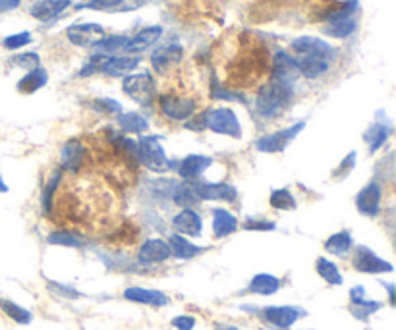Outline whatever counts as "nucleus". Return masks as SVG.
Here are the masks:
<instances>
[{"mask_svg":"<svg viewBox=\"0 0 396 330\" xmlns=\"http://www.w3.org/2000/svg\"><path fill=\"white\" fill-rule=\"evenodd\" d=\"M91 108H93L95 113H101V114H120L122 105L116 101V99L97 97L91 101Z\"/></svg>","mask_w":396,"mask_h":330,"instance_id":"ea45409f","label":"nucleus"},{"mask_svg":"<svg viewBox=\"0 0 396 330\" xmlns=\"http://www.w3.org/2000/svg\"><path fill=\"white\" fill-rule=\"evenodd\" d=\"M296 62H298V70L299 76H304L307 80H317L325 73L331 70V60L321 57H296Z\"/></svg>","mask_w":396,"mask_h":330,"instance_id":"b1692460","label":"nucleus"},{"mask_svg":"<svg viewBox=\"0 0 396 330\" xmlns=\"http://www.w3.org/2000/svg\"><path fill=\"white\" fill-rule=\"evenodd\" d=\"M49 81V73L45 68H35V70H29L25 73L22 80L17 81V91L24 93V95H31L35 91H39L41 87H45Z\"/></svg>","mask_w":396,"mask_h":330,"instance_id":"bb28decb","label":"nucleus"},{"mask_svg":"<svg viewBox=\"0 0 396 330\" xmlns=\"http://www.w3.org/2000/svg\"><path fill=\"white\" fill-rule=\"evenodd\" d=\"M238 230V218L227 209H213V232L217 238H227Z\"/></svg>","mask_w":396,"mask_h":330,"instance_id":"a878e982","label":"nucleus"},{"mask_svg":"<svg viewBox=\"0 0 396 330\" xmlns=\"http://www.w3.org/2000/svg\"><path fill=\"white\" fill-rule=\"evenodd\" d=\"M281 288V280L273 276V274H255L250 282L248 290L251 294H259V296H273L275 292Z\"/></svg>","mask_w":396,"mask_h":330,"instance_id":"c756f323","label":"nucleus"},{"mask_svg":"<svg viewBox=\"0 0 396 330\" xmlns=\"http://www.w3.org/2000/svg\"><path fill=\"white\" fill-rule=\"evenodd\" d=\"M31 43V33L29 31H22V33H14V35H8L6 39L2 41V45L8 50H17L29 45Z\"/></svg>","mask_w":396,"mask_h":330,"instance_id":"c03bdc74","label":"nucleus"},{"mask_svg":"<svg viewBox=\"0 0 396 330\" xmlns=\"http://www.w3.org/2000/svg\"><path fill=\"white\" fill-rule=\"evenodd\" d=\"M22 4V0H0V12H12Z\"/></svg>","mask_w":396,"mask_h":330,"instance_id":"8fccbe9b","label":"nucleus"},{"mask_svg":"<svg viewBox=\"0 0 396 330\" xmlns=\"http://www.w3.org/2000/svg\"><path fill=\"white\" fill-rule=\"evenodd\" d=\"M116 124L120 126L122 131H126V134H146L147 129H149V122L143 114L139 113H120L116 114Z\"/></svg>","mask_w":396,"mask_h":330,"instance_id":"cd10ccee","label":"nucleus"},{"mask_svg":"<svg viewBox=\"0 0 396 330\" xmlns=\"http://www.w3.org/2000/svg\"><path fill=\"white\" fill-rule=\"evenodd\" d=\"M66 37L76 47L95 49L99 43L105 39L106 33L103 25L99 24H73L66 29Z\"/></svg>","mask_w":396,"mask_h":330,"instance_id":"0eeeda50","label":"nucleus"},{"mask_svg":"<svg viewBox=\"0 0 396 330\" xmlns=\"http://www.w3.org/2000/svg\"><path fill=\"white\" fill-rule=\"evenodd\" d=\"M159 103V110L164 118L172 122H188L194 118L195 110H197V101L192 97H180V95H172V93H162L157 97Z\"/></svg>","mask_w":396,"mask_h":330,"instance_id":"39448f33","label":"nucleus"},{"mask_svg":"<svg viewBox=\"0 0 396 330\" xmlns=\"http://www.w3.org/2000/svg\"><path fill=\"white\" fill-rule=\"evenodd\" d=\"M292 101H294V87H292V83L271 78V81L265 83L257 91L255 110H257L259 116H263L267 120H273V118H278V116H283L288 110Z\"/></svg>","mask_w":396,"mask_h":330,"instance_id":"f257e3e1","label":"nucleus"},{"mask_svg":"<svg viewBox=\"0 0 396 330\" xmlns=\"http://www.w3.org/2000/svg\"><path fill=\"white\" fill-rule=\"evenodd\" d=\"M141 62V58L128 55V57H106L105 64L101 68V73L111 76V78H124L132 73Z\"/></svg>","mask_w":396,"mask_h":330,"instance_id":"412c9836","label":"nucleus"},{"mask_svg":"<svg viewBox=\"0 0 396 330\" xmlns=\"http://www.w3.org/2000/svg\"><path fill=\"white\" fill-rule=\"evenodd\" d=\"M243 228L246 230H261V232H269V230H275L276 224L273 220H255V218H250V220H246L243 222Z\"/></svg>","mask_w":396,"mask_h":330,"instance_id":"49530a36","label":"nucleus"},{"mask_svg":"<svg viewBox=\"0 0 396 330\" xmlns=\"http://www.w3.org/2000/svg\"><path fill=\"white\" fill-rule=\"evenodd\" d=\"M85 159H87V147H85V143H81L80 139H70L60 149V170L76 174L85 164Z\"/></svg>","mask_w":396,"mask_h":330,"instance_id":"9b49d317","label":"nucleus"},{"mask_svg":"<svg viewBox=\"0 0 396 330\" xmlns=\"http://www.w3.org/2000/svg\"><path fill=\"white\" fill-rule=\"evenodd\" d=\"M356 157H358L356 151H352L350 155H346V157L342 159V162L339 164V168L332 172V178H334V180H342V178H346L348 174L354 170V166H356Z\"/></svg>","mask_w":396,"mask_h":330,"instance_id":"a18cd8bd","label":"nucleus"},{"mask_svg":"<svg viewBox=\"0 0 396 330\" xmlns=\"http://www.w3.org/2000/svg\"><path fill=\"white\" fill-rule=\"evenodd\" d=\"M170 199L174 201V205L178 207H184V209H192L194 205L201 203L199 195L195 192L194 187V180H184V182H176L172 194H170Z\"/></svg>","mask_w":396,"mask_h":330,"instance_id":"393cba45","label":"nucleus"},{"mask_svg":"<svg viewBox=\"0 0 396 330\" xmlns=\"http://www.w3.org/2000/svg\"><path fill=\"white\" fill-rule=\"evenodd\" d=\"M128 43V37L126 35H111V37H105V39L99 43L95 50L101 52V55H106V57H113L116 52H120L126 47Z\"/></svg>","mask_w":396,"mask_h":330,"instance_id":"e433bc0d","label":"nucleus"},{"mask_svg":"<svg viewBox=\"0 0 396 330\" xmlns=\"http://www.w3.org/2000/svg\"><path fill=\"white\" fill-rule=\"evenodd\" d=\"M172 327L178 330H192L195 327V319L188 317V315H180V317L172 319Z\"/></svg>","mask_w":396,"mask_h":330,"instance_id":"de8ad7c7","label":"nucleus"},{"mask_svg":"<svg viewBox=\"0 0 396 330\" xmlns=\"http://www.w3.org/2000/svg\"><path fill=\"white\" fill-rule=\"evenodd\" d=\"M352 265L360 273L367 274H381V273H393V265L385 261V259L377 257L369 248L365 245H358L352 257Z\"/></svg>","mask_w":396,"mask_h":330,"instance_id":"1a4fd4ad","label":"nucleus"},{"mask_svg":"<svg viewBox=\"0 0 396 330\" xmlns=\"http://www.w3.org/2000/svg\"><path fill=\"white\" fill-rule=\"evenodd\" d=\"M172 255V251H170V245L169 242H164V240H147L141 248H139V253H138V259L141 263H162V261H167V259Z\"/></svg>","mask_w":396,"mask_h":330,"instance_id":"5701e85b","label":"nucleus"},{"mask_svg":"<svg viewBox=\"0 0 396 330\" xmlns=\"http://www.w3.org/2000/svg\"><path fill=\"white\" fill-rule=\"evenodd\" d=\"M182 58H184V49L180 45L172 43V45H164V47H159L155 50L151 55V66H153L155 72L164 76V73L176 70L182 62Z\"/></svg>","mask_w":396,"mask_h":330,"instance_id":"9d476101","label":"nucleus"},{"mask_svg":"<svg viewBox=\"0 0 396 330\" xmlns=\"http://www.w3.org/2000/svg\"><path fill=\"white\" fill-rule=\"evenodd\" d=\"M352 248H354L352 234L346 232V230L332 234L331 238L325 242V250L329 251V253H332V255H346Z\"/></svg>","mask_w":396,"mask_h":330,"instance_id":"2f4dec72","label":"nucleus"},{"mask_svg":"<svg viewBox=\"0 0 396 330\" xmlns=\"http://www.w3.org/2000/svg\"><path fill=\"white\" fill-rule=\"evenodd\" d=\"M194 187L201 201H225L232 203L238 199V189L230 184H218V182H195Z\"/></svg>","mask_w":396,"mask_h":330,"instance_id":"f8f14e48","label":"nucleus"},{"mask_svg":"<svg viewBox=\"0 0 396 330\" xmlns=\"http://www.w3.org/2000/svg\"><path fill=\"white\" fill-rule=\"evenodd\" d=\"M263 315L271 324H275L278 329H288L294 322L298 321L302 315H306V311H302L299 307L290 306H271L263 309Z\"/></svg>","mask_w":396,"mask_h":330,"instance_id":"a211bd4d","label":"nucleus"},{"mask_svg":"<svg viewBox=\"0 0 396 330\" xmlns=\"http://www.w3.org/2000/svg\"><path fill=\"white\" fill-rule=\"evenodd\" d=\"M0 309H2V313L8 315L12 321H16L17 324H29L31 322V313L24 309V307H20L17 303L14 301H10V299H2L0 298Z\"/></svg>","mask_w":396,"mask_h":330,"instance_id":"473e14b6","label":"nucleus"},{"mask_svg":"<svg viewBox=\"0 0 396 330\" xmlns=\"http://www.w3.org/2000/svg\"><path fill=\"white\" fill-rule=\"evenodd\" d=\"M49 243H52V245H64V248H81V245H83V240H81L78 234L58 230V232L50 234Z\"/></svg>","mask_w":396,"mask_h":330,"instance_id":"4c0bfd02","label":"nucleus"},{"mask_svg":"<svg viewBox=\"0 0 396 330\" xmlns=\"http://www.w3.org/2000/svg\"><path fill=\"white\" fill-rule=\"evenodd\" d=\"M124 298L128 301H136L141 306H151V307H164L169 306L170 299L159 290H147V288H139V286H132L124 290Z\"/></svg>","mask_w":396,"mask_h":330,"instance_id":"4be33fe9","label":"nucleus"},{"mask_svg":"<svg viewBox=\"0 0 396 330\" xmlns=\"http://www.w3.org/2000/svg\"><path fill=\"white\" fill-rule=\"evenodd\" d=\"M126 0H87L78 6V10L87 8V10H97V12H116L122 8Z\"/></svg>","mask_w":396,"mask_h":330,"instance_id":"58836bf2","label":"nucleus"},{"mask_svg":"<svg viewBox=\"0 0 396 330\" xmlns=\"http://www.w3.org/2000/svg\"><path fill=\"white\" fill-rule=\"evenodd\" d=\"M172 228L178 234L197 238V236H201L203 220L199 217V213H195L194 209H182L178 215H174V218H172Z\"/></svg>","mask_w":396,"mask_h":330,"instance_id":"aec40b11","label":"nucleus"},{"mask_svg":"<svg viewBox=\"0 0 396 330\" xmlns=\"http://www.w3.org/2000/svg\"><path fill=\"white\" fill-rule=\"evenodd\" d=\"M393 136V122L388 120L387 116L381 110L377 114V118L373 122L369 128L365 129L364 141L369 147V153H377L381 147L388 141V137Z\"/></svg>","mask_w":396,"mask_h":330,"instance_id":"ddd939ff","label":"nucleus"},{"mask_svg":"<svg viewBox=\"0 0 396 330\" xmlns=\"http://www.w3.org/2000/svg\"><path fill=\"white\" fill-rule=\"evenodd\" d=\"M292 50L296 57H321L331 62L337 58V50L332 49L327 41L319 37H307V35L292 41Z\"/></svg>","mask_w":396,"mask_h":330,"instance_id":"6e6552de","label":"nucleus"},{"mask_svg":"<svg viewBox=\"0 0 396 330\" xmlns=\"http://www.w3.org/2000/svg\"><path fill=\"white\" fill-rule=\"evenodd\" d=\"M60 180H62V170L58 168L57 172H52V176L49 178V182L45 185V189H43L41 203H43V209L47 210V213L52 210V203L57 199V189H58V184H60Z\"/></svg>","mask_w":396,"mask_h":330,"instance_id":"f704fd0d","label":"nucleus"},{"mask_svg":"<svg viewBox=\"0 0 396 330\" xmlns=\"http://www.w3.org/2000/svg\"><path fill=\"white\" fill-rule=\"evenodd\" d=\"M316 268L319 276L323 278L325 282H329L332 286H340L342 284V274L339 273V268L334 263H331L329 259L325 257H319L316 261Z\"/></svg>","mask_w":396,"mask_h":330,"instance_id":"72a5a7b5","label":"nucleus"},{"mask_svg":"<svg viewBox=\"0 0 396 330\" xmlns=\"http://www.w3.org/2000/svg\"><path fill=\"white\" fill-rule=\"evenodd\" d=\"M381 195H383V187L379 182H369L362 187V192L356 195V207L364 217H377L381 209Z\"/></svg>","mask_w":396,"mask_h":330,"instance_id":"4468645a","label":"nucleus"},{"mask_svg":"<svg viewBox=\"0 0 396 330\" xmlns=\"http://www.w3.org/2000/svg\"><path fill=\"white\" fill-rule=\"evenodd\" d=\"M269 203H271V207L276 210H292L296 209V199H294V195L290 194V189H273L271 192V197H269Z\"/></svg>","mask_w":396,"mask_h":330,"instance_id":"c9c22d12","label":"nucleus"},{"mask_svg":"<svg viewBox=\"0 0 396 330\" xmlns=\"http://www.w3.org/2000/svg\"><path fill=\"white\" fill-rule=\"evenodd\" d=\"M122 91H124L132 101H136L138 105L149 106L153 103L155 93H157V83H155L153 73L139 72L124 76Z\"/></svg>","mask_w":396,"mask_h":330,"instance_id":"20e7f679","label":"nucleus"},{"mask_svg":"<svg viewBox=\"0 0 396 330\" xmlns=\"http://www.w3.org/2000/svg\"><path fill=\"white\" fill-rule=\"evenodd\" d=\"M213 164V159L207 155H188L176 162V174L182 180H197L205 170Z\"/></svg>","mask_w":396,"mask_h":330,"instance_id":"dca6fc26","label":"nucleus"},{"mask_svg":"<svg viewBox=\"0 0 396 330\" xmlns=\"http://www.w3.org/2000/svg\"><path fill=\"white\" fill-rule=\"evenodd\" d=\"M70 4H72V0H37L31 4L29 14L39 22H52L64 10L70 8Z\"/></svg>","mask_w":396,"mask_h":330,"instance_id":"6ab92c4d","label":"nucleus"},{"mask_svg":"<svg viewBox=\"0 0 396 330\" xmlns=\"http://www.w3.org/2000/svg\"><path fill=\"white\" fill-rule=\"evenodd\" d=\"M358 27V20L354 17H344V20H337V22H329L325 25L323 31L325 35L329 37H334V39H346L352 33L356 31Z\"/></svg>","mask_w":396,"mask_h":330,"instance_id":"7c9ffc66","label":"nucleus"},{"mask_svg":"<svg viewBox=\"0 0 396 330\" xmlns=\"http://www.w3.org/2000/svg\"><path fill=\"white\" fill-rule=\"evenodd\" d=\"M50 288L57 292L58 296H64V298H80V294L70 288V286H62V284H50Z\"/></svg>","mask_w":396,"mask_h":330,"instance_id":"09e8293b","label":"nucleus"},{"mask_svg":"<svg viewBox=\"0 0 396 330\" xmlns=\"http://www.w3.org/2000/svg\"><path fill=\"white\" fill-rule=\"evenodd\" d=\"M162 37V27L161 25H147L143 29H139L134 37H128V43L124 47V52L128 55H139L149 47H153L157 41Z\"/></svg>","mask_w":396,"mask_h":330,"instance_id":"2eb2a0df","label":"nucleus"},{"mask_svg":"<svg viewBox=\"0 0 396 330\" xmlns=\"http://www.w3.org/2000/svg\"><path fill=\"white\" fill-rule=\"evenodd\" d=\"M381 309V303L379 301H372V299L365 298L364 301H360V303H352V313L356 319H362L365 321L369 315H373L375 311H379Z\"/></svg>","mask_w":396,"mask_h":330,"instance_id":"a19ab883","label":"nucleus"},{"mask_svg":"<svg viewBox=\"0 0 396 330\" xmlns=\"http://www.w3.org/2000/svg\"><path fill=\"white\" fill-rule=\"evenodd\" d=\"M136 157H138V161L143 166L153 170V172H159V174H164V172H169L174 166V162L170 161L167 151L159 143V137H139L138 141H136Z\"/></svg>","mask_w":396,"mask_h":330,"instance_id":"7ed1b4c3","label":"nucleus"},{"mask_svg":"<svg viewBox=\"0 0 396 330\" xmlns=\"http://www.w3.org/2000/svg\"><path fill=\"white\" fill-rule=\"evenodd\" d=\"M6 192H8V185H6L4 178H2V174H0V194H6Z\"/></svg>","mask_w":396,"mask_h":330,"instance_id":"3c124183","label":"nucleus"},{"mask_svg":"<svg viewBox=\"0 0 396 330\" xmlns=\"http://www.w3.org/2000/svg\"><path fill=\"white\" fill-rule=\"evenodd\" d=\"M169 245L172 255L178 259H192L195 257V255H199L203 251V248H197V245H194L192 242H188L182 234H172L169 240Z\"/></svg>","mask_w":396,"mask_h":330,"instance_id":"c85d7f7f","label":"nucleus"},{"mask_svg":"<svg viewBox=\"0 0 396 330\" xmlns=\"http://www.w3.org/2000/svg\"><path fill=\"white\" fill-rule=\"evenodd\" d=\"M106 60V55H101V52H95L93 57L83 64V68H81L80 76L81 78H87V76H93V73H101V68H103V64H105Z\"/></svg>","mask_w":396,"mask_h":330,"instance_id":"37998d69","label":"nucleus"},{"mask_svg":"<svg viewBox=\"0 0 396 330\" xmlns=\"http://www.w3.org/2000/svg\"><path fill=\"white\" fill-rule=\"evenodd\" d=\"M215 330H240V329H238V327H234V324H218Z\"/></svg>","mask_w":396,"mask_h":330,"instance_id":"603ef678","label":"nucleus"},{"mask_svg":"<svg viewBox=\"0 0 396 330\" xmlns=\"http://www.w3.org/2000/svg\"><path fill=\"white\" fill-rule=\"evenodd\" d=\"M12 64L17 66V68H22V70H35V68H39L41 66V58L37 52H22V55H16V57L12 58Z\"/></svg>","mask_w":396,"mask_h":330,"instance_id":"79ce46f5","label":"nucleus"},{"mask_svg":"<svg viewBox=\"0 0 396 330\" xmlns=\"http://www.w3.org/2000/svg\"><path fill=\"white\" fill-rule=\"evenodd\" d=\"M299 76L298 62L296 57H292L284 50H278L273 57V80L286 81V83H294Z\"/></svg>","mask_w":396,"mask_h":330,"instance_id":"f3484780","label":"nucleus"},{"mask_svg":"<svg viewBox=\"0 0 396 330\" xmlns=\"http://www.w3.org/2000/svg\"><path fill=\"white\" fill-rule=\"evenodd\" d=\"M186 126L188 129L197 126L195 129H211V131H215V134L236 137V139L242 137L240 120H238L234 110H230V108H211V110H205L197 120L188 122Z\"/></svg>","mask_w":396,"mask_h":330,"instance_id":"f03ea898","label":"nucleus"},{"mask_svg":"<svg viewBox=\"0 0 396 330\" xmlns=\"http://www.w3.org/2000/svg\"><path fill=\"white\" fill-rule=\"evenodd\" d=\"M304 128H306V122H296L290 128L278 129V131H273V134L259 137L257 141H255V147H257V151H261V153H283L284 149L290 145L292 141L299 136V131Z\"/></svg>","mask_w":396,"mask_h":330,"instance_id":"423d86ee","label":"nucleus"}]
</instances>
